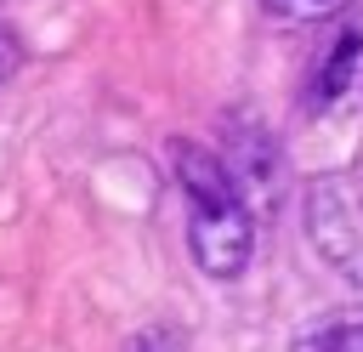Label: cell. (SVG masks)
Masks as SVG:
<instances>
[{
  "label": "cell",
  "instance_id": "cell-6",
  "mask_svg": "<svg viewBox=\"0 0 363 352\" xmlns=\"http://www.w3.org/2000/svg\"><path fill=\"white\" fill-rule=\"evenodd\" d=\"M17 62H23V45H17V34H11L6 23H0V85H6L11 74H17Z\"/></svg>",
  "mask_w": 363,
  "mask_h": 352
},
{
  "label": "cell",
  "instance_id": "cell-1",
  "mask_svg": "<svg viewBox=\"0 0 363 352\" xmlns=\"http://www.w3.org/2000/svg\"><path fill=\"white\" fill-rule=\"evenodd\" d=\"M170 159H176V182L187 199V250H193L199 273L238 278L255 250V216H250L238 176L199 142H176Z\"/></svg>",
  "mask_w": 363,
  "mask_h": 352
},
{
  "label": "cell",
  "instance_id": "cell-3",
  "mask_svg": "<svg viewBox=\"0 0 363 352\" xmlns=\"http://www.w3.org/2000/svg\"><path fill=\"white\" fill-rule=\"evenodd\" d=\"M352 108H363V17H346L323 40V51L312 57V74H306V114L312 119H335Z\"/></svg>",
  "mask_w": 363,
  "mask_h": 352
},
{
  "label": "cell",
  "instance_id": "cell-5",
  "mask_svg": "<svg viewBox=\"0 0 363 352\" xmlns=\"http://www.w3.org/2000/svg\"><path fill=\"white\" fill-rule=\"evenodd\" d=\"M340 6H352V0H267V11H272V17H289V23H312V17H335Z\"/></svg>",
  "mask_w": 363,
  "mask_h": 352
},
{
  "label": "cell",
  "instance_id": "cell-4",
  "mask_svg": "<svg viewBox=\"0 0 363 352\" xmlns=\"http://www.w3.org/2000/svg\"><path fill=\"white\" fill-rule=\"evenodd\" d=\"M295 352H363V318H346V324H318L295 341Z\"/></svg>",
  "mask_w": 363,
  "mask_h": 352
},
{
  "label": "cell",
  "instance_id": "cell-2",
  "mask_svg": "<svg viewBox=\"0 0 363 352\" xmlns=\"http://www.w3.org/2000/svg\"><path fill=\"white\" fill-rule=\"evenodd\" d=\"M306 233L329 267H340L352 284H363V182L318 176L306 187Z\"/></svg>",
  "mask_w": 363,
  "mask_h": 352
}]
</instances>
